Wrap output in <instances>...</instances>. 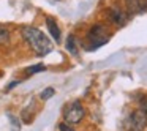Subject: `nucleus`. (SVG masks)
Listing matches in <instances>:
<instances>
[{
	"mask_svg": "<svg viewBox=\"0 0 147 131\" xmlns=\"http://www.w3.org/2000/svg\"><path fill=\"white\" fill-rule=\"evenodd\" d=\"M21 33H22V38L26 40V43L30 46L33 52L40 57L43 55H48L49 52L52 51V43L45 33L41 32L40 29L32 26H24L21 29Z\"/></svg>",
	"mask_w": 147,
	"mask_h": 131,
	"instance_id": "f257e3e1",
	"label": "nucleus"
},
{
	"mask_svg": "<svg viewBox=\"0 0 147 131\" xmlns=\"http://www.w3.org/2000/svg\"><path fill=\"white\" fill-rule=\"evenodd\" d=\"M84 114H86V111H84L82 104H81L79 101L68 103V104L65 106V109H63V118H65V122L70 123V125L79 123V122L84 118Z\"/></svg>",
	"mask_w": 147,
	"mask_h": 131,
	"instance_id": "f03ea898",
	"label": "nucleus"
},
{
	"mask_svg": "<svg viewBox=\"0 0 147 131\" xmlns=\"http://www.w3.org/2000/svg\"><path fill=\"white\" fill-rule=\"evenodd\" d=\"M87 36H89V41H90L89 51H93V49L103 46L105 43H108V40H109L108 30H106V27L101 26V24L93 26L92 29H90V32H89V35H87Z\"/></svg>",
	"mask_w": 147,
	"mask_h": 131,
	"instance_id": "7ed1b4c3",
	"label": "nucleus"
},
{
	"mask_svg": "<svg viewBox=\"0 0 147 131\" xmlns=\"http://www.w3.org/2000/svg\"><path fill=\"white\" fill-rule=\"evenodd\" d=\"M147 125V115L144 114V111L138 109L133 111L125 120V131H142Z\"/></svg>",
	"mask_w": 147,
	"mask_h": 131,
	"instance_id": "20e7f679",
	"label": "nucleus"
},
{
	"mask_svg": "<svg viewBox=\"0 0 147 131\" xmlns=\"http://www.w3.org/2000/svg\"><path fill=\"white\" fill-rule=\"evenodd\" d=\"M46 26H48V29H49L51 36L59 43L60 41V29H59V26L55 24V21L52 19V17H46Z\"/></svg>",
	"mask_w": 147,
	"mask_h": 131,
	"instance_id": "39448f33",
	"label": "nucleus"
},
{
	"mask_svg": "<svg viewBox=\"0 0 147 131\" xmlns=\"http://www.w3.org/2000/svg\"><path fill=\"white\" fill-rule=\"evenodd\" d=\"M111 19L114 21L117 26H122V24L125 22L123 13H122V11H119V10H112V11H111Z\"/></svg>",
	"mask_w": 147,
	"mask_h": 131,
	"instance_id": "423d86ee",
	"label": "nucleus"
},
{
	"mask_svg": "<svg viewBox=\"0 0 147 131\" xmlns=\"http://www.w3.org/2000/svg\"><path fill=\"white\" fill-rule=\"evenodd\" d=\"M67 49H68V52H70V54H73V55H78V49H76V40H74V36H73V35H70V36H68V40H67Z\"/></svg>",
	"mask_w": 147,
	"mask_h": 131,
	"instance_id": "0eeeda50",
	"label": "nucleus"
},
{
	"mask_svg": "<svg viewBox=\"0 0 147 131\" xmlns=\"http://www.w3.org/2000/svg\"><path fill=\"white\" fill-rule=\"evenodd\" d=\"M7 115H8L10 123H11V131H21V122H19V118L14 117L13 114H10V112H8Z\"/></svg>",
	"mask_w": 147,
	"mask_h": 131,
	"instance_id": "6e6552de",
	"label": "nucleus"
},
{
	"mask_svg": "<svg viewBox=\"0 0 147 131\" xmlns=\"http://www.w3.org/2000/svg\"><path fill=\"white\" fill-rule=\"evenodd\" d=\"M10 41V30L7 27L0 26V44H7Z\"/></svg>",
	"mask_w": 147,
	"mask_h": 131,
	"instance_id": "1a4fd4ad",
	"label": "nucleus"
},
{
	"mask_svg": "<svg viewBox=\"0 0 147 131\" xmlns=\"http://www.w3.org/2000/svg\"><path fill=\"white\" fill-rule=\"evenodd\" d=\"M46 70V67L43 63H38V65H33V67H29L26 70V73L27 74H35V73H40V71H45Z\"/></svg>",
	"mask_w": 147,
	"mask_h": 131,
	"instance_id": "9d476101",
	"label": "nucleus"
},
{
	"mask_svg": "<svg viewBox=\"0 0 147 131\" xmlns=\"http://www.w3.org/2000/svg\"><path fill=\"white\" fill-rule=\"evenodd\" d=\"M54 93H55V90L52 89V87H48V89H45L41 92V95H40V98L43 99V101H46V99H49L51 96H54Z\"/></svg>",
	"mask_w": 147,
	"mask_h": 131,
	"instance_id": "9b49d317",
	"label": "nucleus"
},
{
	"mask_svg": "<svg viewBox=\"0 0 147 131\" xmlns=\"http://www.w3.org/2000/svg\"><path fill=\"white\" fill-rule=\"evenodd\" d=\"M59 130L60 131H74L73 126H70L68 123H59Z\"/></svg>",
	"mask_w": 147,
	"mask_h": 131,
	"instance_id": "f8f14e48",
	"label": "nucleus"
},
{
	"mask_svg": "<svg viewBox=\"0 0 147 131\" xmlns=\"http://www.w3.org/2000/svg\"><path fill=\"white\" fill-rule=\"evenodd\" d=\"M141 111H144V114L147 115V98L141 99Z\"/></svg>",
	"mask_w": 147,
	"mask_h": 131,
	"instance_id": "ddd939ff",
	"label": "nucleus"
},
{
	"mask_svg": "<svg viewBox=\"0 0 147 131\" xmlns=\"http://www.w3.org/2000/svg\"><path fill=\"white\" fill-rule=\"evenodd\" d=\"M19 84V81H14V82H11V84H8V87H7V90H11V89H14V87Z\"/></svg>",
	"mask_w": 147,
	"mask_h": 131,
	"instance_id": "4468645a",
	"label": "nucleus"
}]
</instances>
